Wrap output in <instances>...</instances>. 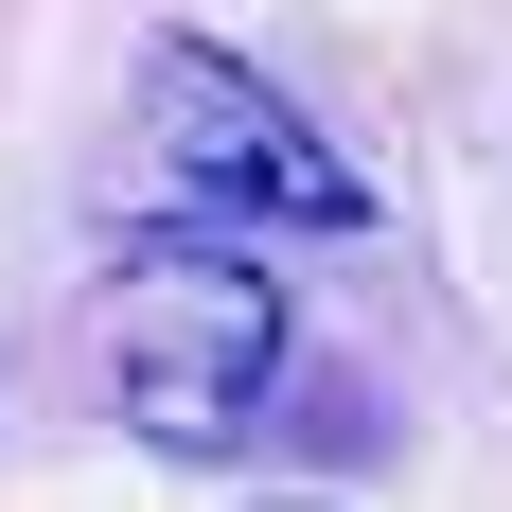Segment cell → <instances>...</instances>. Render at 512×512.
<instances>
[{"label":"cell","instance_id":"1","mask_svg":"<svg viewBox=\"0 0 512 512\" xmlns=\"http://www.w3.org/2000/svg\"><path fill=\"white\" fill-rule=\"evenodd\" d=\"M106 371H124V424H142L159 460H212L283 389V283L230 230H142V248L106 265Z\"/></svg>","mask_w":512,"mask_h":512},{"label":"cell","instance_id":"2","mask_svg":"<svg viewBox=\"0 0 512 512\" xmlns=\"http://www.w3.org/2000/svg\"><path fill=\"white\" fill-rule=\"evenodd\" d=\"M142 142H159L177 195L265 212V230H354V212H371V177L265 89L248 53H212V36H142Z\"/></svg>","mask_w":512,"mask_h":512}]
</instances>
